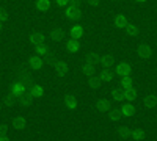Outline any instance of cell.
<instances>
[{
    "label": "cell",
    "mask_w": 157,
    "mask_h": 141,
    "mask_svg": "<svg viewBox=\"0 0 157 141\" xmlns=\"http://www.w3.org/2000/svg\"><path fill=\"white\" fill-rule=\"evenodd\" d=\"M55 72H57V75H60V77L66 75V74H68V65H66L64 61H57V63H55Z\"/></svg>",
    "instance_id": "1"
},
{
    "label": "cell",
    "mask_w": 157,
    "mask_h": 141,
    "mask_svg": "<svg viewBox=\"0 0 157 141\" xmlns=\"http://www.w3.org/2000/svg\"><path fill=\"white\" fill-rule=\"evenodd\" d=\"M25 89H27L25 83H16V85H13V94L21 97L22 94H25Z\"/></svg>",
    "instance_id": "2"
},
{
    "label": "cell",
    "mask_w": 157,
    "mask_h": 141,
    "mask_svg": "<svg viewBox=\"0 0 157 141\" xmlns=\"http://www.w3.org/2000/svg\"><path fill=\"white\" fill-rule=\"evenodd\" d=\"M116 72L120 74V75H129V72H130V66L127 65V63H120V65L116 66Z\"/></svg>",
    "instance_id": "3"
},
{
    "label": "cell",
    "mask_w": 157,
    "mask_h": 141,
    "mask_svg": "<svg viewBox=\"0 0 157 141\" xmlns=\"http://www.w3.org/2000/svg\"><path fill=\"white\" fill-rule=\"evenodd\" d=\"M25 125H27V121H25L24 118H14L13 119V127H14L16 130H22V129H25Z\"/></svg>",
    "instance_id": "4"
},
{
    "label": "cell",
    "mask_w": 157,
    "mask_h": 141,
    "mask_svg": "<svg viewBox=\"0 0 157 141\" xmlns=\"http://www.w3.org/2000/svg\"><path fill=\"white\" fill-rule=\"evenodd\" d=\"M66 17H68V19H72V20H75V19H78V17H80V11H78L77 8H72V6H69V8L66 9Z\"/></svg>",
    "instance_id": "5"
},
{
    "label": "cell",
    "mask_w": 157,
    "mask_h": 141,
    "mask_svg": "<svg viewBox=\"0 0 157 141\" xmlns=\"http://www.w3.org/2000/svg\"><path fill=\"white\" fill-rule=\"evenodd\" d=\"M43 65H44V61L39 58L38 55H35V57H32L30 58V66L33 68V69H39V68H43Z\"/></svg>",
    "instance_id": "6"
},
{
    "label": "cell",
    "mask_w": 157,
    "mask_h": 141,
    "mask_svg": "<svg viewBox=\"0 0 157 141\" xmlns=\"http://www.w3.org/2000/svg\"><path fill=\"white\" fill-rule=\"evenodd\" d=\"M50 38H52L54 41H57V43H58V41H61L63 38H64V32H63V30H60V28H55V30H52Z\"/></svg>",
    "instance_id": "7"
},
{
    "label": "cell",
    "mask_w": 157,
    "mask_h": 141,
    "mask_svg": "<svg viewBox=\"0 0 157 141\" xmlns=\"http://www.w3.org/2000/svg\"><path fill=\"white\" fill-rule=\"evenodd\" d=\"M64 105H66L68 108H71V110H74V108L77 107L75 97H74V96H66V97H64Z\"/></svg>",
    "instance_id": "8"
},
{
    "label": "cell",
    "mask_w": 157,
    "mask_h": 141,
    "mask_svg": "<svg viewBox=\"0 0 157 141\" xmlns=\"http://www.w3.org/2000/svg\"><path fill=\"white\" fill-rule=\"evenodd\" d=\"M138 55L141 58H149L151 57V49L148 46H140L138 47Z\"/></svg>",
    "instance_id": "9"
},
{
    "label": "cell",
    "mask_w": 157,
    "mask_h": 141,
    "mask_svg": "<svg viewBox=\"0 0 157 141\" xmlns=\"http://www.w3.org/2000/svg\"><path fill=\"white\" fill-rule=\"evenodd\" d=\"M135 96H137V91H135L132 86H129V88L124 89V99H127V100H134Z\"/></svg>",
    "instance_id": "10"
},
{
    "label": "cell",
    "mask_w": 157,
    "mask_h": 141,
    "mask_svg": "<svg viewBox=\"0 0 157 141\" xmlns=\"http://www.w3.org/2000/svg\"><path fill=\"white\" fill-rule=\"evenodd\" d=\"M30 41L36 46V44H41V43H44V35L43 33H33L32 36H30Z\"/></svg>",
    "instance_id": "11"
},
{
    "label": "cell",
    "mask_w": 157,
    "mask_h": 141,
    "mask_svg": "<svg viewBox=\"0 0 157 141\" xmlns=\"http://www.w3.org/2000/svg\"><path fill=\"white\" fill-rule=\"evenodd\" d=\"M127 25V20H126V17L124 16H116L115 17V27H118V28H124Z\"/></svg>",
    "instance_id": "12"
},
{
    "label": "cell",
    "mask_w": 157,
    "mask_h": 141,
    "mask_svg": "<svg viewBox=\"0 0 157 141\" xmlns=\"http://www.w3.org/2000/svg\"><path fill=\"white\" fill-rule=\"evenodd\" d=\"M101 65L104 66V68H112L113 66V57H110V55H105V57H102L101 58Z\"/></svg>",
    "instance_id": "13"
},
{
    "label": "cell",
    "mask_w": 157,
    "mask_h": 141,
    "mask_svg": "<svg viewBox=\"0 0 157 141\" xmlns=\"http://www.w3.org/2000/svg\"><path fill=\"white\" fill-rule=\"evenodd\" d=\"M36 8L39 11H47L50 8V2H49V0H38V2H36Z\"/></svg>",
    "instance_id": "14"
},
{
    "label": "cell",
    "mask_w": 157,
    "mask_h": 141,
    "mask_svg": "<svg viewBox=\"0 0 157 141\" xmlns=\"http://www.w3.org/2000/svg\"><path fill=\"white\" fill-rule=\"evenodd\" d=\"M43 93H44V91H43V88L39 86V85H33L32 89H30V94H32L33 97H41Z\"/></svg>",
    "instance_id": "15"
},
{
    "label": "cell",
    "mask_w": 157,
    "mask_h": 141,
    "mask_svg": "<svg viewBox=\"0 0 157 141\" xmlns=\"http://www.w3.org/2000/svg\"><path fill=\"white\" fill-rule=\"evenodd\" d=\"M32 102H33V96H32V94H22V96H21V104H22L24 107L32 105Z\"/></svg>",
    "instance_id": "16"
},
{
    "label": "cell",
    "mask_w": 157,
    "mask_h": 141,
    "mask_svg": "<svg viewBox=\"0 0 157 141\" xmlns=\"http://www.w3.org/2000/svg\"><path fill=\"white\" fill-rule=\"evenodd\" d=\"M112 96L116 102H121L124 99V89H113L112 91Z\"/></svg>",
    "instance_id": "17"
},
{
    "label": "cell",
    "mask_w": 157,
    "mask_h": 141,
    "mask_svg": "<svg viewBox=\"0 0 157 141\" xmlns=\"http://www.w3.org/2000/svg\"><path fill=\"white\" fill-rule=\"evenodd\" d=\"M66 47H68L69 52H77V50H78V43H77V38H74V39H71V41H68Z\"/></svg>",
    "instance_id": "18"
},
{
    "label": "cell",
    "mask_w": 157,
    "mask_h": 141,
    "mask_svg": "<svg viewBox=\"0 0 157 141\" xmlns=\"http://www.w3.org/2000/svg\"><path fill=\"white\" fill-rule=\"evenodd\" d=\"M96 108H98L99 111H107V110L110 108V102H109V100H99L98 105H96Z\"/></svg>",
    "instance_id": "19"
},
{
    "label": "cell",
    "mask_w": 157,
    "mask_h": 141,
    "mask_svg": "<svg viewBox=\"0 0 157 141\" xmlns=\"http://www.w3.org/2000/svg\"><path fill=\"white\" fill-rule=\"evenodd\" d=\"M83 74H86V75H93V74H94V65H93V63H90V61L85 63V66H83Z\"/></svg>",
    "instance_id": "20"
},
{
    "label": "cell",
    "mask_w": 157,
    "mask_h": 141,
    "mask_svg": "<svg viewBox=\"0 0 157 141\" xmlns=\"http://www.w3.org/2000/svg\"><path fill=\"white\" fill-rule=\"evenodd\" d=\"M121 114L123 116H132L134 114V107L132 105H123V108H121Z\"/></svg>",
    "instance_id": "21"
},
{
    "label": "cell",
    "mask_w": 157,
    "mask_h": 141,
    "mask_svg": "<svg viewBox=\"0 0 157 141\" xmlns=\"http://www.w3.org/2000/svg\"><path fill=\"white\" fill-rule=\"evenodd\" d=\"M101 80H102V82H105V83L112 82V80H113V74H112L110 71H104V72H101Z\"/></svg>",
    "instance_id": "22"
},
{
    "label": "cell",
    "mask_w": 157,
    "mask_h": 141,
    "mask_svg": "<svg viewBox=\"0 0 157 141\" xmlns=\"http://www.w3.org/2000/svg\"><path fill=\"white\" fill-rule=\"evenodd\" d=\"M101 82H102V80H101V75H99V77H93V75H91L90 80H88V85H90L91 88H98V86L101 85Z\"/></svg>",
    "instance_id": "23"
},
{
    "label": "cell",
    "mask_w": 157,
    "mask_h": 141,
    "mask_svg": "<svg viewBox=\"0 0 157 141\" xmlns=\"http://www.w3.org/2000/svg\"><path fill=\"white\" fill-rule=\"evenodd\" d=\"M71 35H72L74 38H80V36L83 35V28L80 27V25H75V27L71 28Z\"/></svg>",
    "instance_id": "24"
},
{
    "label": "cell",
    "mask_w": 157,
    "mask_h": 141,
    "mask_svg": "<svg viewBox=\"0 0 157 141\" xmlns=\"http://www.w3.org/2000/svg\"><path fill=\"white\" fill-rule=\"evenodd\" d=\"M86 61L93 63V65H98V63L101 61V57H99V54H98V52H91V54L88 55V60H86Z\"/></svg>",
    "instance_id": "25"
},
{
    "label": "cell",
    "mask_w": 157,
    "mask_h": 141,
    "mask_svg": "<svg viewBox=\"0 0 157 141\" xmlns=\"http://www.w3.org/2000/svg\"><path fill=\"white\" fill-rule=\"evenodd\" d=\"M44 63H47V65H54L55 66V63H57V60H55V57L52 55V54H49V52H46L44 54V60H43Z\"/></svg>",
    "instance_id": "26"
},
{
    "label": "cell",
    "mask_w": 157,
    "mask_h": 141,
    "mask_svg": "<svg viewBox=\"0 0 157 141\" xmlns=\"http://www.w3.org/2000/svg\"><path fill=\"white\" fill-rule=\"evenodd\" d=\"M126 32H127V35H130V36H135V35L138 33V27H137V25H134V24L126 25Z\"/></svg>",
    "instance_id": "27"
},
{
    "label": "cell",
    "mask_w": 157,
    "mask_h": 141,
    "mask_svg": "<svg viewBox=\"0 0 157 141\" xmlns=\"http://www.w3.org/2000/svg\"><path fill=\"white\" fill-rule=\"evenodd\" d=\"M3 102H5V105H6V107H13V105H14V104H16V100H14V94H13V93H11L10 96H6Z\"/></svg>",
    "instance_id": "28"
},
{
    "label": "cell",
    "mask_w": 157,
    "mask_h": 141,
    "mask_svg": "<svg viewBox=\"0 0 157 141\" xmlns=\"http://www.w3.org/2000/svg\"><path fill=\"white\" fill-rule=\"evenodd\" d=\"M145 104H146V107H148V108L155 107V104H157V99H155L154 96H148V97H146V100H145Z\"/></svg>",
    "instance_id": "29"
},
{
    "label": "cell",
    "mask_w": 157,
    "mask_h": 141,
    "mask_svg": "<svg viewBox=\"0 0 157 141\" xmlns=\"http://www.w3.org/2000/svg\"><path fill=\"white\" fill-rule=\"evenodd\" d=\"M118 135H120V138H129L130 135H132V133H130L129 132V129H127V127H121V129H120V132H118Z\"/></svg>",
    "instance_id": "30"
},
{
    "label": "cell",
    "mask_w": 157,
    "mask_h": 141,
    "mask_svg": "<svg viewBox=\"0 0 157 141\" xmlns=\"http://www.w3.org/2000/svg\"><path fill=\"white\" fill-rule=\"evenodd\" d=\"M36 52H38V55H44V54L47 52V46H46L44 43L36 44Z\"/></svg>",
    "instance_id": "31"
},
{
    "label": "cell",
    "mask_w": 157,
    "mask_h": 141,
    "mask_svg": "<svg viewBox=\"0 0 157 141\" xmlns=\"http://www.w3.org/2000/svg\"><path fill=\"white\" fill-rule=\"evenodd\" d=\"M132 136L135 138V139H143V138H145V132H143V130H134L132 132Z\"/></svg>",
    "instance_id": "32"
},
{
    "label": "cell",
    "mask_w": 157,
    "mask_h": 141,
    "mask_svg": "<svg viewBox=\"0 0 157 141\" xmlns=\"http://www.w3.org/2000/svg\"><path fill=\"white\" fill-rule=\"evenodd\" d=\"M109 118H110V121H118V118H120V111L112 110L110 114H109Z\"/></svg>",
    "instance_id": "33"
},
{
    "label": "cell",
    "mask_w": 157,
    "mask_h": 141,
    "mask_svg": "<svg viewBox=\"0 0 157 141\" xmlns=\"http://www.w3.org/2000/svg\"><path fill=\"white\" fill-rule=\"evenodd\" d=\"M121 85H123L124 88H129L130 85H132V82H130V79H129L127 75H124V77H123V82H121Z\"/></svg>",
    "instance_id": "34"
},
{
    "label": "cell",
    "mask_w": 157,
    "mask_h": 141,
    "mask_svg": "<svg viewBox=\"0 0 157 141\" xmlns=\"http://www.w3.org/2000/svg\"><path fill=\"white\" fill-rule=\"evenodd\" d=\"M6 19H8L6 11H5L3 8H0V22H3V20H6Z\"/></svg>",
    "instance_id": "35"
},
{
    "label": "cell",
    "mask_w": 157,
    "mask_h": 141,
    "mask_svg": "<svg viewBox=\"0 0 157 141\" xmlns=\"http://www.w3.org/2000/svg\"><path fill=\"white\" fill-rule=\"evenodd\" d=\"M78 0H69V6H72V8H78Z\"/></svg>",
    "instance_id": "36"
},
{
    "label": "cell",
    "mask_w": 157,
    "mask_h": 141,
    "mask_svg": "<svg viewBox=\"0 0 157 141\" xmlns=\"http://www.w3.org/2000/svg\"><path fill=\"white\" fill-rule=\"evenodd\" d=\"M69 3V0H57V5L58 6H64V5H68Z\"/></svg>",
    "instance_id": "37"
},
{
    "label": "cell",
    "mask_w": 157,
    "mask_h": 141,
    "mask_svg": "<svg viewBox=\"0 0 157 141\" xmlns=\"http://www.w3.org/2000/svg\"><path fill=\"white\" fill-rule=\"evenodd\" d=\"M88 5H91V6H98V5H99V0H88Z\"/></svg>",
    "instance_id": "38"
},
{
    "label": "cell",
    "mask_w": 157,
    "mask_h": 141,
    "mask_svg": "<svg viewBox=\"0 0 157 141\" xmlns=\"http://www.w3.org/2000/svg\"><path fill=\"white\" fill-rule=\"evenodd\" d=\"M138 2H145V0H138Z\"/></svg>",
    "instance_id": "39"
},
{
    "label": "cell",
    "mask_w": 157,
    "mask_h": 141,
    "mask_svg": "<svg viewBox=\"0 0 157 141\" xmlns=\"http://www.w3.org/2000/svg\"><path fill=\"white\" fill-rule=\"evenodd\" d=\"M0 110H2V104H0Z\"/></svg>",
    "instance_id": "40"
},
{
    "label": "cell",
    "mask_w": 157,
    "mask_h": 141,
    "mask_svg": "<svg viewBox=\"0 0 157 141\" xmlns=\"http://www.w3.org/2000/svg\"><path fill=\"white\" fill-rule=\"evenodd\" d=\"M0 28H2V25H0Z\"/></svg>",
    "instance_id": "41"
},
{
    "label": "cell",
    "mask_w": 157,
    "mask_h": 141,
    "mask_svg": "<svg viewBox=\"0 0 157 141\" xmlns=\"http://www.w3.org/2000/svg\"><path fill=\"white\" fill-rule=\"evenodd\" d=\"M0 139H2V138H0Z\"/></svg>",
    "instance_id": "42"
}]
</instances>
